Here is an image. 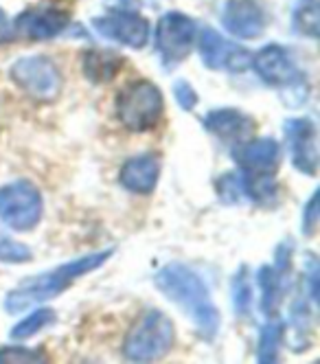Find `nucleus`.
<instances>
[{
  "label": "nucleus",
  "mask_w": 320,
  "mask_h": 364,
  "mask_svg": "<svg viewBox=\"0 0 320 364\" xmlns=\"http://www.w3.org/2000/svg\"><path fill=\"white\" fill-rule=\"evenodd\" d=\"M283 341V323L279 321H268L263 325L259 333V345H257V360L263 364H272L279 360V347Z\"/></svg>",
  "instance_id": "nucleus-21"
},
{
  "label": "nucleus",
  "mask_w": 320,
  "mask_h": 364,
  "mask_svg": "<svg viewBox=\"0 0 320 364\" xmlns=\"http://www.w3.org/2000/svg\"><path fill=\"white\" fill-rule=\"evenodd\" d=\"M174 341L176 331L169 316L160 309H149L129 329L123 345V355L129 362H154L171 351Z\"/></svg>",
  "instance_id": "nucleus-3"
},
{
  "label": "nucleus",
  "mask_w": 320,
  "mask_h": 364,
  "mask_svg": "<svg viewBox=\"0 0 320 364\" xmlns=\"http://www.w3.org/2000/svg\"><path fill=\"white\" fill-rule=\"evenodd\" d=\"M55 321H58L55 309H50V307H40V309L33 311V314L26 316L24 321H20L16 327H11L9 336L14 338V341H26V338L36 336L38 331H42L44 327L53 325Z\"/></svg>",
  "instance_id": "nucleus-22"
},
{
  "label": "nucleus",
  "mask_w": 320,
  "mask_h": 364,
  "mask_svg": "<svg viewBox=\"0 0 320 364\" xmlns=\"http://www.w3.org/2000/svg\"><path fill=\"white\" fill-rule=\"evenodd\" d=\"M112 255H114L112 248L99 250V252H92V255H84L79 259H73V262L62 264V266L53 268L48 272L24 279L16 290H11L5 296V309L9 311V314H20V311H26L33 305H40V303L55 299L66 288H70L73 281H77L79 277H84V274L101 268Z\"/></svg>",
  "instance_id": "nucleus-2"
},
{
  "label": "nucleus",
  "mask_w": 320,
  "mask_h": 364,
  "mask_svg": "<svg viewBox=\"0 0 320 364\" xmlns=\"http://www.w3.org/2000/svg\"><path fill=\"white\" fill-rule=\"evenodd\" d=\"M68 22L70 18L66 11L50 7H29L16 18L14 31L24 36L26 40H50L60 36L68 27Z\"/></svg>",
  "instance_id": "nucleus-12"
},
{
  "label": "nucleus",
  "mask_w": 320,
  "mask_h": 364,
  "mask_svg": "<svg viewBox=\"0 0 320 364\" xmlns=\"http://www.w3.org/2000/svg\"><path fill=\"white\" fill-rule=\"evenodd\" d=\"M309 327H311V314L309 307L303 299H297L289 311V323H287V343L294 351H303L309 347Z\"/></svg>",
  "instance_id": "nucleus-19"
},
{
  "label": "nucleus",
  "mask_w": 320,
  "mask_h": 364,
  "mask_svg": "<svg viewBox=\"0 0 320 364\" xmlns=\"http://www.w3.org/2000/svg\"><path fill=\"white\" fill-rule=\"evenodd\" d=\"M289 257H292V244L287 242V246H281L277 252V264L263 266L257 277L261 288V311L270 318L277 314L285 292V281L289 274Z\"/></svg>",
  "instance_id": "nucleus-13"
},
{
  "label": "nucleus",
  "mask_w": 320,
  "mask_h": 364,
  "mask_svg": "<svg viewBox=\"0 0 320 364\" xmlns=\"http://www.w3.org/2000/svg\"><path fill=\"white\" fill-rule=\"evenodd\" d=\"M174 92H176V101L180 103V108L186 110V112H191L196 106H198V92L191 88L189 82H176L174 86Z\"/></svg>",
  "instance_id": "nucleus-28"
},
{
  "label": "nucleus",
  "mask_w": 320,
  "mask_h": 364,
  "mask_svg": "<svg viewBox=\"0 0 320 364\" xmlns=\"http://www.w3.org/2000/svg\"><path fill=\"white\" fill-rule=\"evenodd\" d=\"M0 362L22 364V362H44V358L40 351H31L24 347H5V349H0Z\"/></svg>",
  "instance_id": "nucleus-27"
},
{
  "label": "nucleus",
  "mask_w": 320,
  "mask_h": 364,
  "mask_svg": "<svg viewBox=\"0 0 320 364\" xmlns=\"http://www.w3.org/2000/svg\"><path fill=\"white\" fill-rule=\"evenodd\" d=\"M92 27L99 36L129 48H143L149 40V22L132 11H112L99 16L92 20Z\"/></svg>",
  "instance_id": "nucleus-9"
},
{
  "label": "nucleus",
  "mask_w": 320,
  "mask_h": 364,
  "mask_svg": "<svg viewBox=\"0 0 320 364\" xmlns=\"http://www.w3.org/2000/svg\"><path fill=\"white\" fill-rule=\"evenodd\" d=\"M252 68L261 77L263 84L268 86H289L292 82L299 80V73L292 64L287 50L279 44H268L263 46L259 53L252 58Z\"/></svg>",
  "instance_id": "nucleus-14"
},
{
  "label": "nucleus",
  "mask_w": 320,
  "mask_h": 364,
  "mask_svg": "<svg viewBox=\"0 0 320 364\" xmlns=\"http://www.w3.org/2000/svg\"><path fill=\"white\" fill-rule=\"evenodd\" d=\"M218 196L224 204H239L242 198L246 196L244 191V182H242V176L237 173H224L220 180H218Z\"/></svg>",
  "instance_id": "nucleus-25"
},
{
  "label": "nucleus",
  "mask_w": 320,
  "mask_h": 364,
  "mask_svg": "<svg viewBox=\"0 0 320 364\" xmlns=\"http://www.w3.org/2000/svg\"><path fill=\"white\" fill-rule=\"evenodd\" d=\"M235 159L239 167H242V173L248 176L274 173L281 161V147L274 139H257L239 147L235 151Z\"/></svg>",
  "instance_id": "nucleus-15"
},
{
  "label": "nucleus",
  "mask_w": 320,
  "mask_h": 364,
  "mask_svg": "<svg viewBox=\"0 0 320 364\" xmlns=\"http://www.w3.org/2000/svg\"><path fill=\"white\" fill-rule=\"evenodd\" d=\"M158 292H163L174 305H178L198 331L213 341L220 331V311L213 305L204 281L182 264H169L160 268L154 277Z\"/></svg>",
  "instance_id": "nucleus-1"
},
{
  "label": "nucleus",
  "mask_w": 320,
  "mask_h": 364,
  "mask_svg": "<svg viewBox=\"0 0 320 364\" xmlns=\"http://www.w3.org/2000/svg\"><path fill=\"white\" fill-rule=\"evenodd\" d=\"M285 139L289 145V156L294 167L307 176H316L318 171V132L316 125L305 119H287L285 121Z\"/></svg>",
  "instance_id": "nucleus-10"
},
{
  "label": "nucleus",
  "mask_w": 320,
  "mask_h": 364,
  "mask_svg": "<svg viewBox=\"0 0 320 364\" xmlns=\"http://www.w3.org/2000/svg\"><path fill=\"white\" fill-rule=\"evenodd\" d=\"M294 29L301 36H307L311 40L318 38L320 29V11H318V0H301L294 9Z\"/></svg>",
  "instance_id": "nucleus-23"
},
{
  "label": "nucleus",
  "mask_w": 320,
  "mask_h": 364,
  "mask_svg": "<svg viewBox=\"0 0 320 364\" xmlns=\"http://www.w3.org/2000/svg\"><path fill=\"white\" fill-rule=\"evenodd\" d=\"M160 161L156 154H141L129 159L121 169V185L132 193H151L158 185Z\"/></svg>",
  "instance_id": "nucleus-17"
},
{
  "label": "nucleus",
  "mask_w": 320,
  "mask_h": 364,
  "mask_svg": "<svg viewBox=\"0 0 320 364\" xmlns=\"http://www.w3.org/2000/svg\"><path fill=\"white\" fill-rule=\"evenodd\" d=\"M165 101L151 82H134L117 97L119 121L132 132H145L163 119Z\"/></svg>",
  "instance_id": "nucleus-4"
},
{
  "label": "nucleus",
  "mask_w": 320,
  "mask_h": 364,
  "mask_svg": "<svg viewBox=\"0 0 320 364\" xmlns=\"http://www.w3.org/2000/svg\"><path fill=\"white\" fill-rule=\"evenodd\" d=\"M233 305L237 316H248L252 307V283L250 272L246 266H242L233 277Z\"/></svg>",
  "instance_id": "nucleus-24"
},
{
  "label": "nucleus",
  "mask_w": 320,
  "mask_h": 364,
  "mask_svg": "<svg viewBox=\"0 0 320 364\" xmlns=\"http://www.w3.org/2000/svg\"><path fill=\"white\" fill-rule=\"evenodd\" d=\"M204 127L210 134H215L224 141L242 143L252 134L255 121L252 117L237 108H220V110H210L204 117Z\"/></svg>",
  "instance_id": "nucleus-16"
},
{
  "label": "nucleus",
  "mask_w": 320,
  "mask_h": 364,
  "mask_svg": "<svg viewBox=\"0 0 320 364\" xmlns=\"http://www.w3.org/2000/svg\"><path fill=\"white\" fill-rule=\"evenodd\" d=\"M316 226H318V191L305 204V211H303V232H305L307 237H311L314 232H316Z\"/></svg>",
  "instance_id": "nucleus-29"
},
{
  "label": "nucleus",
  "mask_w": 320,
  "mask_h": 364,
  "mask_svg": "<svg viewBox=\"0 0 320 364\" xmlns=\"http://www.w3.org/2000/svg\"><path fill=\"white\" fill-rule=\"evenodd\" d=\"M200 58L210 70H228V73H244L250 68L252 55L242 44L224 40L218 31L204 29L200 36Z\"/></svg>",
  "instance_id": "nucleus-8"
},
{
  "label": "nucleus",
  "mask_w": 320,
  "mask_h": 364,
  "mask_svg": "<svg viewBox=\"0 0 320 364\" xmlns=\"http://www.w3.org/2000/svg\"><path fill=\"white\" fill-rule=\"evenodd\" d=\"M242 182H244L246 196H250L259 204L270 206L279 200V187H277L272 173H261V176L242 173Z\"/></svg>",
  "instance_id": "nucleus-20"
},
{
  "label": "nucleus",
  "mask_w": 320,
  "mask_h": 364,
  "mask_svg": "<svg viewBox=\"0 0 320 364\" xmlns=\"http://www.w3.org/2000/svg\"><path fill=\"white\" fill-rule=\"evenodd\" d=\"M224 29L242 40L259 38L268 24V14L261 0H226L222 11Z\"/></svg>",
  "instance_id": "nucleus-11"
},
{
  "label": "nucleus",
  "mask_w": 320,
  "mask_h": 364,
  "mask_svg": "<svg viewBox=\"0 0 320 364\" xmlns=\"http://www.w3.org/2000/svg\"><path fill=\"white\" fill-rule=\"evenodd\" d=\"M42 218L40 189L29 180H14L0 187V220L14 230H31Z\"/></svg>",
  "instance_id": "nucleus-5"
},
{
  "label": "nucleus",
  "mask_w": 320,
  "mask_h": 364,
  "mask_svg": "<svg viewBox=\"0 0 320 364\" xmlns=\"http://www.w3.org/2000/svg\"><path fill=\"white\" fill-rule=\"evenodd\" d=\"M82 66H84V75L92 84H105L119 73V68L123 66V60H121V55L110 53V50L95 48V50H86L84 53Z\"/></svg>",
  "instance_id": "nucleus-18"
},
{
  "label": "nucleus",
  "mask_w": 320,
  "mask_h": 364,
  "mask_svg": "<svg viewBox=\"0 0 320 364\" xmlns=\"http://www.w3.org/2000/svg\"><path fill=\"white\" fill-rule=\"evenodd\" d=\"M31 259V250L24 244L7 237L5 232H0V262L3 264H24Z\"/></svg>",
  "instance_id": "nucleus-26"
},
{
  "label": "nucleus",
  "mask_w": 320,
  "mask_h": 364,
  "mask_svg": "<svg viewBox=\"0 0 320 364\" xmlns=\"http://www.w3.org/2000/svg\"><path fill=\"white\" fill-rule=\"evenodd\" d=\"M9 75L16 86L36 101H53L62 88L58 66L44 55L20 58L14 62Z\"/></svg>",
  "instance_id": "nucleus-6"
},
{
  "label": "nucleus",
  "mask_w": 320,
  "mask_h": 364,
  "mask_svg": "<svg viewBox=\"0 0 320 364\" xmlns=\"http://www.w3.org/2000/svg\"><path fill=\"white\" fill-rule=\"evenodd\" d=\"M196 40L198 27L189 16L180 11H169L160 18L156 29V46L167 66H174L189 55Z\"/></svg>",
  "instance_id": "nucleus-7"
},
{
  "label": "nucleus",
  "mask_w": 320,
  "mask_h": 364,
  "mask_svg": "<svg viewBox=\"0 0 320 364\" xmlns=\"http://www.w3.org/2000/svg\"><path fill=\"white\" fill-rule=\"evenodd\" d=\"M14 36H16L14 27L9 24V20H7L5 11L0 9V42H11V40H14Z\"/></svg>",
  "instance_id": "nucleus-30"
}]
</instances>
